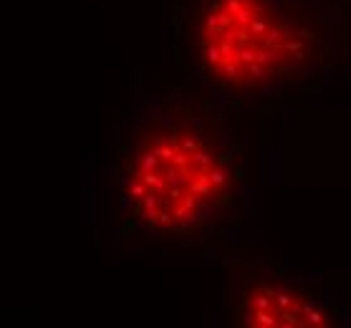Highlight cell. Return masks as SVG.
Returning <instances> with one entry per match:
<instances>
[{
  "label": "cell",
  "instance_id": "7a4b0ae2",
  "mask_svg": "<svg viewBox=\"0 0 351 328\" xmlns=\"http://www.w3.org/2000/svg\"><path fill=\"white\" fill-rule=\"evenodd\" d=\"M162 78L235 116H273L351 71V0H170Z\"/></svg>",
  "mask_w": 351,
  "mask_h": 328
},
{
  "label": "cell",
  "instance_id": "6da1fadb",
  "mask_svg": "<svg viewBox=\"0 0 351 328\" xmlns=\"http://www.w3.org/2000/svg\"><path fill=\"white\" fill-rule=\"evenodd\" d=\"M255 212L253 149L240 116L160 78L132 81L111 132L109 248L210 263Z\"/></svg>",
  "mask_w": 351,
  "mask_h": 328
},
{
  "label": "cell",
  "instance_id": "3957f363",
  "mask_svg": "<svg viewBox=\"0 0 351 328\" xmlns=\"http://www.w3.org/2000/svg\"><path fill=\"white\" fill-rule=\"evenodd\" d=\"M235 280V318L255 328H349L351 308L321 283L293 273L276 255L263 253L227 260Z\"/></svg>",
  "mask_w": 351,
  "mask_h": 328
}]
</instances>
